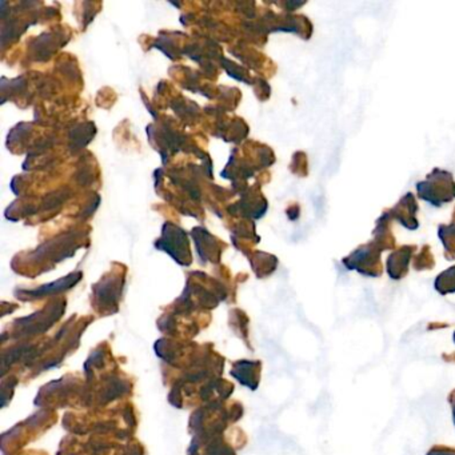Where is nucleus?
<instances>
[{
	"instance_id": "obj_1",
	"label": "nucleus",
	"mask_w": 455,
	"mask_h": 455,
	"mask_svg": "<svg viewBox=\"0 0 455 455\" xmlns=\"http://www.w3.org/2000/svg\"><path fill=\"white\" fill-rule=\"evenodd\" d=\"M388 222H390V218L385 212L378 220L377 228L374 231V241L359 247L353 254L345 258L343 265L346 266V268L356 270L367 276H378L382 274L380 254L383 250L393 249L395 244V241L388 230Z\"/></svg>"
},
{
	"instance_id": "obj_2",
	"label": "nucleus",
	"mask_w": 455,
	"mask_h": 455,
	"mask_svg": "<svg viewBox=\"0 0 455 455\" xmlns=\"http://www.w3.org/2000/svg\"><path fill=\"white\" fill-rule=\"evenodd\" d=\"M418 196L433 206H442L455 199V182L452 175L435 169L423 182L417 185Z\"/></svg>"
},
{
	"instance_id": "obj_3",
	"label": "nucleus",
	"mask_w": 455,
	"mask_h": 455,
	"mask_svg": "<svg viewBox=\"0 0 455 455\" xmlns=\"http://www.w3.org/2000/svg\"><path fill=\"white\" fill-rule=\"evenodd\" d=\"M418 204L415 202L414 196L411 193L407 194L399 204L394 207L390 212H386L388 218H394V220L401 222L404 228H410V230H415L418 228L417 215Z\"/></svg>"
},
{
	"instance_id": "obj_4",
	"label": "nucleus",
	"mask_w": 455,
	"mask_h": 455,
	"mask_svg": "<svg viewBox=\"0 0 455 455\" xmlns=\"http://www.w3.org/2000/svg\"><path fill=\"white\" fill-rule=\"evenodd\" d=\"M415 251V247L404 246L402 249L396 250L387 259V271L391 278L398 279L403 278L409 271V263L411 260L412 252Z\"/></svg>"
},
{
	"instance_id": "obj_5",
	"label": "nucleus",
	"mask_w": 455,
	"mask_h": 455,
	"mask_svg": "<svg viewBox=\"0 0 455 455\" xmlns=\"http://www.w3.org/2000/svg\"><path fill=\"white\" fill-rule=\"evenodd\" d=\"M435 289L436 291L443 295L455 292V266L447 268L446 271L436 276Z\"/></svg>"
},
{
	"instance_id": "obj_6",
	"label": "nucleus",
	"mask_w": 455,
	"mask_h": 455,
	"mask_svg": "<svg viewBox=\"0 0 455 455\" xmlns=\"http://www.w3.org/2000/svg\"><path fill=\"white\" fill-rule=\"evenodd\" d=\"M439 238L446 249L447 259L455 258V225L441 226L439 228Z\"/></svg>"
},
{
	"instance_id": "obj_7",
	"label": "nucleus",
	"mask_w": 455,
	"mask_h": 455,
	"mask_svg": "<svg viewBox=\"0 0 455 455\" xmlns=\"http://www.w3.org/2000/svg\"><path fill=\"white\" fill-rule=\"evenodd\" d=\"M427 455H455V450L450 447L435 446L428 451Z\"/></svg>"
},
{
	"instance_id": "obj_8",
	"label": "nucleus",
	"mask_w": 455,
	"mask_h": 455,
	"mask_svg": "<svg viewBox=\"0 0 455 455\" xmlns=\"http://www.w3.org/2000/svg\"><path fill=\"white\" fill-rule=\"evenodd\" d=\"M449 402L452 407V418H454V423H455V390L452 391L451 394H450Z\"/></svg>"
},
{
	"instance_id": "obj_9",
	"label": "nucleus",
	"mask_w": 455,
	"mask_h": 455,
	"mask_svg": "<svg viewBox=\"0 0 455 455\" xmlns=\"http://www.w3.org/2000/svg\"><path fill=\"white\" fill-rule=\"evenodd\" d=\"M454 342H455V334H454Z\"/></svg>"
}]
</instances>
